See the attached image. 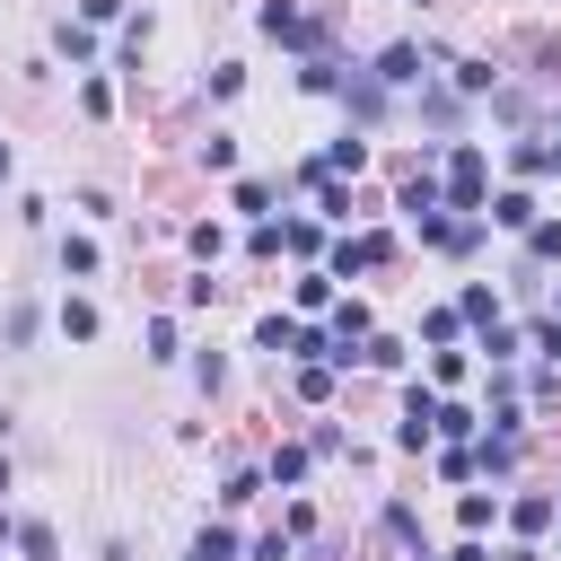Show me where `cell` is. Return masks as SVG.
Returning a JSON list of instances; mask_svg holds the SVG:
<instances>
[{
    "label": "cell",
    "mask_w": 561,
    "mask_h": 561,
    "mask_svg": "<svg viewBox=\"0 0 561 561\" xmlns=\"http://www.w3.org/2000/svg\"><path fill=\"white\" fill-rule=\"evenodd\" d=\"M53 53H61V61H79V70H88V61H96V35H88V26H79V18H61V26H53Z\"/></svg>",
    "instance_id": "obj_10"
},
{
    "label": "cell",
    "mask_w": 561,
    "mask_h": 561,
    "mask_svg": "<svg viewBox=\"0 0 561 561\" xmlns=\"http://www.w3.org/2000/svg\"><path fill=\"white\" fill-rule=\"evenodd\" d=\"M447 210H465V219H482V202H491V158H482V140H456L447 149Z\"/></svg>",
    "instance_id": "obj_1"
},
{
    "label": "cell",
    "mask_w": 561,
    "mask_h": 561,
    "mask_svg": "<svg viewBox=\"0 0 561 561\" xmlns=\"http://www.w3.org/2000/svg\"><path fill=\"white\" fill-rule=\"evenodd\" d=\"M307 465H316V447H298V438H280V447L263 456V482H272V491H298V482H307Z\"/></svg>",
    "instance_id": "obj_5"
},
{
    "label": "cell",
    "mask_w": 561,
    "mask_h": 561,
    "mask_svg": "<svg viewBox=\"0 0 561 561\" xmlns=\"http://www.w3.org/2000/svg\"><path fill=\"white\" fill-rule=\"evenodd\" d=\"M53 324H61L70 342H96V324H105V316H96V298H61V316H53Z\"/></svg>",
    "instance_id": "obj_12"
},
{
    "label": "cell",
    "mask_w": 561,
    "mask_h": 561,
    "mask_svg": "<svg viewBox=\"0 0 561 561\" xmlns=\"http://www.w3.org/2000/svg\"><path fill=\"white\" fill-rule=\"evenodd\" d=\"M237 552H245V543H237L228 526H202V535L184 543V561H237Z\"/></svg>",
    "instance_id": "obj_15"
},
{
    "label": "cell",
    "mask_w": 561,
    "mask_h": 561,
    "mask_svg": "<svg viewBox=\"0 0 561 561\" xmlns=\"http://www.w3.org/2000/svg\"><path fill=\"white\" fill-rule=\"evenodd\" d=\"M526 263H561V219H535L526 228Z\"/></svg>",
    "instance_id": "obj_18"
},
{
    "label": "cell",
    "mask_w": 561,
    "mask_h": 561,
    "mask_svg": "<svg viewBox=\"0 0 561 561\" xmlns=\"http://www.w3.org/2000/svg\"><path fill=\"white\" fill-rule=\"evenodd\" d=\"M333 342H342V351H351V342H368V307H359V298H342V307H333Z\"/></svg>",
    "instance_id": "obj_17"
},
{
    "label": "cell",
    "mask_w": 561,
    "mask_h": 561,
    "mask_svg": "<svg viewBox=\"0 0 561 561\" xmlns=\"http://www.w3.org/2000/svg\"><path fill=\"white\" fill-rule=\"evenodd\" d=\"M298 403H333V368H324V359L298 368Z\"/></svg>",
    "instance_id": "obj_24"
},
{
    "label": "cell",
    "mask_w": 561,
    "mask_h": 561,
    "mask_svg": "<svg viewBox=\"0 0 561 561\" xmlns=\"http://www.w3.org/2000/svg\"><path fill=\"white\" fill-rule=\"evenodd\" d=\"M61 272H70V280H96V245H88V237H61Z\"/></svg>",
    "instance_id": "obj_21"
},
{
    "label": "cell",
    "mask_w": 561,
    "mask_h": 561,
    "mask_svg": "<svg viewBox=\"0 0 561 561\" xmlns=\"http://www.w3.org/2000/svg\"><path fill=\"white\" fill-rule=\"evenodd\" d=\"M447 561H491V552H482V543H456V552H447Z\"/></svg>",
    "instance_id": "obj_32"
},
{
    "label": "cell",
    "mask_w": 561,
    "mask_h": 561,
    "mask_svg": "<svg viewBox=\"0 0 561 561\" xmlns=\"http://www.w3.org/2000/svg\"><path fill=\"white\" fill-rule=\"evenodd\" d=\"M359 158H368V140H359V131H342V140L324 149V175H333V167H359Z\"/></svg>",
    "instance_id": "obj_26"
},
{
    "label": "cell",
    "mask_w": 561,
    "mask_h": 561,
    "mask_svg": "<svg viewBox=\"0 0 561 561\" xmlns=\"http://www.w3.org/2000/svg\"><path fill=\"white\" fill-rule=\"evenodd\" d=\"M245 552H254V561H289V535H254Z\"/></svg>",
    "instance_id": "obj_29"
},
{
    "label": "cell",
    "mask_w": 561,
    "mask_h": 561,
    "mask_svg": "<svg viewBox=\"0 0 561 561\" xmlns=\"http://www.w3.org/2000/svg\"><path fill=\"white\" fill-rule=\"evenodd\" d=\"M298 307H307V316L342 307V298H333V272H324V263H307V272H298Z\"/></svg>",
    "instance_id": "obj_11"
},
{
    "label": "cell",
    "mask_w": 561,
    "mask_h": 561,
    "mask_svg": "<svg viewBox=\"0 0 561 561\" xmlns=\"http://www.w3.org/2000/svg\"><path fill=\"white\" fill-rule=\"evenodd\" d=\"M0 491H9V456H0Z\"/></svg>",
    "instance_id": "obj_34"
},
{
    "label": "cell",
    "mask_w": 561,
    "mask_h": 561,
    "mask_svg": "<svg viewBox=\"0 0 561 561\" xmlns=\"http://www.w3.org/2000/svg\"><path fill=\"white\" fill-rule=\"evenodd\" d=\"M359 351H368V368H403V342H386V333H368Z\"/></svg>",
    "instance_id": "obj_28"
},
{
    "label": "cell",
    "mask_w": 561,
    "mask_h": 561,
    "mask_svg": "<svg viewBox=\"0 0 561 561\" xmlns=\"http://www.w3.org/2000/svg\"><path fill=\"white\" fill-rule=\"evenodd\" d=\"M552 316H561V298H552Z\"/></svg>",
    "instance_id": "obj_36"
},
{
    "label": "cell",
    "mask_w": 561,
    "mask_h": 561,
    "mask_svg": "<svg viewBox=\"0 0 561 561\" xmlns=\"http://www.w3.org/2000/svg\"><path fill=\"white\" fill-rule=\"evenodd\" d=\"M482 219H491V228H508V237H526L543 210H535V193H526V184H508V193H491V202H482Z\"/></svg>",
    "instance_id": "obj_4"
},
{
    "label": "cell",
    "mask_w": 561,
    "mask_h": 561,
    "mask_svg": "<svg viewBox=\"0 0 561 561\" xmlns=\"http://www.w3.org/2000/svg\"><path fill=\"white\" fill-rule=\"evenodd\" d=\"M18 552H26V561H53L61 543H53V526H44V517H18Z\"/></svg>",
    "instance_id": "obj_19"
},
{
    "label": "cell",
    "mask_w": 561,
    "mask_h": 561,
    "mask_svg": "<svg viewBox=\"0 0 561 561\" xmlns=\"http://www.w3.org/2000/svg\"><path fill=\"white\" fill-rule=\"evenodd\" d=\"M456 316L491 333V324H500V289H482V280H465V289H456Z\"/></svg>",
    "instance_id": "obj_9"
},
{
    "label": "cell",
    "mask_w": 561,
    "mask_h": 561,
    "mask_svg": "<svg viewBox=\"0 0 561 561\" xmlns=\"http://www.w3.org/2000/svg\"><path fill=\"white\" fill-rule=\"evenodd\" d=\"M96 18H123V0H79V26H96Z\"/></svg>",
    "instance_id": "obj_31"
},
{
    "label": "cell",
    "mask_w": 561,
    "mask_h": 561,
    "mask_svg": "<svg viewBox=\"0 0 561 561\" xmlns=\"http://www.w3.org/2000/svg\"><path fill=\"white\" fill-rule=\"evenodd\" d=\"M491 517H500V500H482V491H465V500H456V526H465V535H482Z\"/></svg>",
    "instance_id": "obj_23"
},
{
    "label": "cell",
    "mask_w": 561,
    "mask_h": 561,
    "mask_svg": "<svg viewBox=\"0 0 561 561\" xmlns=\"http://www.w3.org/2000/svg\"><path fill=\"white\" fill-rule=\"evenodd\" d=\"M280 245H289L298 263H316V245H324V237H316V219H280Z\"/></svg>",
    "instance_id": "obj_20"
},
{
    "label": "cell",
    "mask_w": 561,
    "mask_h": 561,
    "mask_svg": "<svg viewBox=\"0 0 561 561\" xmlns=\"http://www.w3.org/2000/svg\"><path fill=\"white\" fill-rule=\"evenodd\" d=\"M473 351H482V359H491V368H508V359H517V351H526V333H517V324H491V333H482V342H473Z\"/></svg>",
    "instance_id": "obj_16"
},
{
    "label": "cell",
    "mask_w": 561,
    "mask_h": 561,
    "mask_svg": "<svg viewBox=\"0 0 561 561\" xmlns=\"http://www.w3.org/2000/svg\"><path fill=\"white\" fill-rule=\"evenodd\" d=\"M535 351H543V359H561V316H543V324H535Z\"/></svg>",
    "instance_id": "obj_30"
},
{
    "label": "cell",
    "mask_w": 561,
    "mask_h": 561,
    "mask_svg": "<svg viewBox=\"0 0 561 561\" xmlns=\"http://www.w3.org/2000/svg\"><path fill=\"white\" fill-rule=\"evenodd\" d=\"M298 342H307L298 316H263V324H254V351H272V359H298Z\"/></svg>",
    "instance_id": "obj_7"
},
{
    "label": "cell",
    "mask_w": 561,
    "mask_h": 561,
    "mask_svg": "<svg viewBox=\"0 0 561 561\" xmlns=\"http://www.w3.org/2000/svg\"><path fill=\"white\" fill-rule=\"evenodd\" d=\"M552 508H561V491H552Z\"/></svg>",
    "instance_id": "obj_35"
},
{
    "label": "cell",
    "mask_w": 561,
    "mask_h": 561,
    "mask_svg": "<svg viewBox=\"0 0 561 561\" xmlns=\"http://www.w3.org/2000/svg\"><path fill=\"white\" fill-rule=\"evenodd\" d=\"M473 465H482V473H517V430H491V438L473 447Z\"/></svg>",
    "instance_id": "obj_13"
},
{
    "label": "cell",
    "mask_w": 561,
    "mask_h": 561,
    "mask_svg": "<svg viewBox=\"0 0 561 561\" xmlns=\"http://www.w3.org/2000/svg\"><path fill=\"white\" fill-rule=\"evenodd\" d=\"M0 184H9V140H0Z\"/></svg>",
    "instance_id": "obj_33"
},
{
    "label": "cell",
    "mask_w": 561,
    "mask_h": 561,
    "mask_svg": "<svg viewBox=\"0 0 561 561\" xmlns=\"http://www.w3.org/2000/svg\"><path fill=\"white\" fill-rule=\"evenodd\" d=\"M386 254H394V237H386V228H368V237H342L324 272H333V280H359V272H377Z\"/></svg>",
    "instance_id": "obj_3"
},
{
    "label": "cell",
    "mask_w": 561,
    "mask_h": 561,
    "mask_svg": "<svg viewBox=\"0 0 561 561\" xmlns=\"http://www.w3.org/2000/svg\"><path fill=\"white\" fill-rule=\"evenodd\" d=\"M552 517H561V508H552L543 491H526V500H508V526H517V535H543Z\"/></svg>",
    "instance_id": "obj_14"
},
{
    "label": "cell",
    "mask_w": 561,
    "mask_h": 561,
    "mask_svg": "<svg viewBox=\"0 0 561 561\" xmlns=\"http://www.w3.org/2000/svg\"><path fill=\"white\" fill-rule=\"evenodd\" d=\"M193 386H202V394H219V386H228V359H219V351H202V359H193Z\"/></svg>",
    "instance_id": "obj_27"
},
{
    "label": "cell",
    "mask_w": 561,
    "mask_h": 561,
    "mask_svg": "<svg viewBox=\"0 0 561 561\" xmlns=\"http://www.w3.org/2000/svg\"><path fill=\"white\" fill-rule=\"evenodd\" d=\"M438 430H447V438H456V447H465V438H473V430H482V412H473V403H438Z\"/></svg>",
    "instance_id": "obj_22"
},
{
    "label": "cell",
    "mask_w": 561,
    "mask_h": 561,
    "mask_svg": "<svg viewBox=\"0 0 561 561\" xmlns=\"http://www.w3.org/2000/svg\"><path fill=\"white\" fill-rule=\"evenodd\" d=\"M0 561H9V552H0Z\"/></svg>",
    "instance_id": "obj_37"
},
{
    "label": "cell",
    "mask_w": 561,
    "mask_h": 561,
    "mask_svg": "<svg viewBox=\"0 0 561 561\" xmlns=\"http://www.w3.org/2000/svg\"><path fill=\"white\" fill-rule=\"evenodd\" d=\"M368 70H377V88H412V79H421V44H386Z\"/></svg>",
    "instance_id": "obj_6"
},
{
    "label": "cell",
    "mask_w": 561,
    "mask_h": 561,
    "mask_svg": "<svg viewBox=\"0 0 561 561\" xmlns=\"http://www.w3.org/2000/svg\"><path fill=\"white\" fill-rule=\"evenodd\" d=\"M254 26H263V35H280V44H298V53H316V44H324V26H316L307 9H289V0H263V9H254Z\"/></svg>",
    "instance_id": "obj_2"
},
{
    "label": "cell",
    "mask_w": 561,
    "mask_h": 561,
    "mask_svg": "<svg viewBox=\"0 0 561 561\" xmlns=\"http://www.w3.org/2000/svg\"><path fill=\"white\" fill-rule=\"evenodd\" d=\"M342 105H351L359 123H377V114H386V88H377V70H351V79H342Z\"/></svg>",
    "instance_id": "obj_8"
},
{
    "label": "cell",
    "mask_w": 561,
    "mask_h": 561,
    "mask_svg": "<svg viewBox=\"0 0 561 561\" xmlns=\"http://www.w3.org/2000/svg\"><path fill=\"white\" fill-rule=\"evenodd\" d=\"M254 491H272V482H263V473H228V482H219V508H245Z\"/></svg>",
    "instance_id": "obj_25"
}]
</instances>
